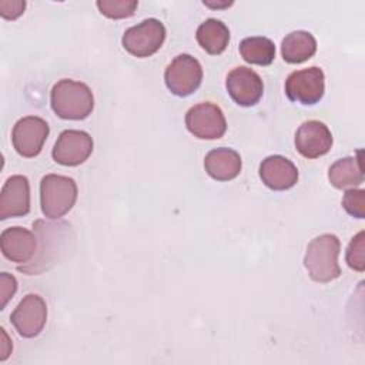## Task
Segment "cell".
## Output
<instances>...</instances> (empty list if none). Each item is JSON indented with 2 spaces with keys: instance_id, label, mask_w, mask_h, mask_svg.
Segmentation results:
<instances>
[{
  "instance_id": "6da1fadb",
  "label": "cell",
  "mask_w": 365,
  "mask_h": 365,
  "mask_svg": "<svg viewBox=\"0 0 365 365\" xmlns=\"http://www.w3.org/2000/svg\"><path fill=\"white\" fill-rule=\"evenodd\" d=\"M33 228L37 237L36 255L30 262L17 267L20 272L27 275H38L58 264L74 248L76 240L71 225L64 221L50 222L37 220Z\"/></svg>"
},
{
  "instance_id": "7a4b0ae2",
  "label": "cell",
  "mask_w": 365,
  "mask_h": 365,
  "mask_svg": "<svg viewBox=\"0 0 365 365\" xmlns=\"http://www.w3.org/2000/svg\"><path fill=\"white\" fill-rule=\"evenodd\" d=\"M50 104L60 118L84 120L94 108V96L87 84L71 78H63L53 86Z\"/></svg>"
},
{
  "instance_id": "3957f363",
  "label": "cell",
  "mask_w": 365,
  "mask_h": 365,
  "mask_svg": "<svg viewBox=\"0 0 365 365\" xmlns=\"http://www.w3.org/2000/svg\"><path fill=\"white\" fill-rule=\"evenodd\" d=\"M341 242L334 234H321L311 240L304 257L308 275L315 282H331L341 275L338 264Z\"/></svg>"
},
{
  "instance_id": "277c9868",
  "label": "cell",
  "mask_w": 365,
  "mask_h": 365,
  "mask_svg": "<svg viewBox=\"0 0 365 365\" xmlns=\"http://www.w3.org/2000/svg\"><path fill=\"white\" fill-rule=\"evenodd\" d=\"M77 184L71 177L47 174L40 181V205L50 220L64 217L77 201Z\"/></svg>"
},
{
  "instance_id": "5b68a950",
  "label": "cell",
  "mask_w": 365,
  "mask_h": 365,
  "mask_svg": "<svg viewBox=\"0 0 365 365\" xmlns=\"http://www.w3.org/2000/svg\"><path fill=\"white\" fill-rule=\"evenodd\" d=\"M165 27L157 19H145L127 29L121 37V44L134 57H150L157 53L165 40Z\"/></svg>"
},
{
  "instance_id": "8992f818",
  "label": "cell",
  "mask_w": 365,
  "mask_h": 365,
  "mask_svg": "<svg viewBox=\"0 0 365 365\" xmlns=\"http://www.w3.org/2000/svg\"><path fill=\"white\" fill-rule=\"evenodd\" d=\"M167 88L177 97L192 94L202 81V67L191 54H178L164 71Z\"/></svg>"
},
{
  "instance_id": "52a82bcc",
  "label": "cell",
  "mask_w": 365,
  "mask_h": 365,
  "mask_svg": "<svg viewBox=\"0 0 365 365\" xmlns=\"http://www.w3.org/2000/svg\"><path fill=\"white\" fill-rule=\"evenodd\" d=\"M185 127L197 138L218 140L227 131V121L222 110L217 104L204 101L192 106L187 111Z\"/></svg>"
},
{
  "instance_id": "ba28073f",
  "label": "cell",
  "mask_w": 365,
  "mask_h": 365,
  "mask_svg": "<svg viewBox=\"0 0 365 365\" xmlns=\"http://www.w3.org/2000/svg\"><path fill=\"white\" fill-rule=\"evenodd\" d=\"M324 93L325 76L317 66L292 71L285 80V94L294 103L312 106L324 97Z\"/></svg>"
},
{
  "instance_id": "9c48e42d",
  "label": "cell",
  "mask_w": 365,
  "mask_h": 365,
  "mask_svg": "<svg viewBox=\"0 0 365 365\" xmlns=\"http://www.w3.org/2000/svg\"><path fill=\"white\" fill-rule=\"evenodd\" d=\"M50 127L46 120L37 115H27L16 121L11 131V143L14 150L26 158L40 154L48 137Z\"/></svg>"
},
{
  "instance_id": "30bf717a",
  "label": "cell",
  "mask_w": 365,
  "mask_h": 365,
  "mask_svg": "<svg viewBox=\"0 0 365 365\" xmlns=\"http://www.w3.org/2000/svg\"><path fill=\"white\" fill-rule=\"evenodd\" d=\"M10 321L20 336H37L43 331L47 321L46 301L37 294L24 295L11 312Z\"/></svg>"
},
{
  "instance_id": "8fae6325",
  "label": "cell",
  "mask_w": 365,
  "mask_h": 365,
  "mask_svg": "<svg viewBox=\"0 0 365 365\" xmlns=\"http://www.w3.org/2000/svg\"><path fill=\"white\" fill-rule=\"evenodd\" d=\"M93 138L83 130H64L54 143L51 155L57 164L76 167L83 164L93 153Z\"/></svg>"
},
{
  "instance_id": "7c38bea8",
  "label": "cell",
  "mask_w": 365,
  "mask_h": 365,
  "mask_svg": "<svg viewBox=\"0 0 365 365\" xmlns=\"http://www.w3.org/2000/svg\"><path fill=\"white\" fill-rule=\"evenodd\" d=\"M230 97L241 107L255 106L264 94V83L252 68L240 66L232 68L225 80Z\"/></svg>"
},
{
  "instance_id": "4fadbf2b",
  "label": "cell",
  "mask_w": 365,
  "mask_h": 365,
  "mask_svg": "<svg viewBox=\"0 0 365 365\" xmlns=\"http://www.w3.org/2000/svg\"><path fill=\"white\" fill-rule=\"evenodd\" d=\"M334 138L328 125L318 120L302 123L295 133L297 151L305 158L325 155L332 147Z\"/></svg>"
},
{
  "instance_id": "5bb4252c",
  "label": "cell",
  "mask_w": 365,
  "mask_h": 365,
  "mask_svg": "<svg viewBox=\"0 0 365 365\" xmlns=\"http://www.w3.org/2000/svg\"><path fill=\"white\" fill-rule=\"evenodd\" d=\"M30 212V184L26 175H11L0 192V220L23 217Z\"/></svg>"
},
{
  "instance_id": "9a60e30c",
  "label": "cell",
  "mask_w": 365,
  "mask_h": 365,
  "mask_svg": "<svg viewBox=\"0 0 365 365\" xmlns=\"http://www.w3.org/2000/svg\"><path fill=\"white\" fill-rule=\"evenodd\" d=\"M0 244L3 255L20 265L30 262L37 251L36 234L23 227H9L3 230Z\"/></svg>"
},
{
  "instance_id": "2e32d148",
  "label": "cell",
  "mask_w": 365,
  "mask_h": 365,
  "mask_svg": "<svg viewBox=\"0 0 365 365\" xmlns=\"http://www.w3.org/2000/svg\"><path fill=\"white\" fill-rule=\"evenodd\" d=\"M259 178L274 191L292 188L298 181V168L282 155H269L259 164Z\"/></svg>"
},
{
  "instance_id": "e0dca14e",
  "label": "cell",
  "mask_w": 365,
  "mask_h": 365,
  "mask_svg": "<svg viewBox=\"0 0 365 365\" xmlns=\"http://www.w3.org/2000/svg\"><path fill=\"white\" fill-rule=\"evenodd\" d=\"M242 167L240 154L227 147L214 148L207 153L204 158V168L207 174L217 181L234 180Z\"/></svg>"
},
{
  "instance_id": "ac0fdd59",
  "label": "cell",
  "mask_w": 365,
  "mask_h": 365,
  "mask_svg": "<svg viewBox=\"0 0 365 365\" xmlns=\"http://www.w3.org/2000/svg\"><path fill=\"white\" fill-rule=\"evenodd\" d=\"M317 51L315 37L305 30H295L287 34L281 43L282 58L289 64H299L309 60Z\"/></svg>"
},
{
  "instance_id": "d6986e66",
  "label": "cell",
  "mask_w": 365,
  "mask_h": 365,
  "mask_svg": "<svg viewBox=\"0 0 365 365\" xmlns=\"http://www.w3.org/2000/svg\"><path fill=\"white\" fill-rule=\"evenodd\" d=\"M361 155L362 151H358L356 157L339 158L329 167L328 180L335 188H354L364 182Z\"/></svg>"
},
{
  "instance_id": "ffe728a7",
  "label": "cell",
  "mask_w": 365,
  "mask_h": 365,
  "mask_svg": "<svg viewBox=\"0 0 365 365\" xmlns=\"http://www.w3.org/2000/svg\"><path fill=\"white\" fill-rule=\"evenodd\" d=\"M195 37L204 51L217 56L221 54L230 43V29L221 20L207 19L198 26Z\"/></svg>"
},
{
  "instance_id": "44dd1931",
  "label": "cell",
  "mask_w": 365,
  "mask_h": 365,
  "mask_svg": "<svg viewBox=\"0 0 365 365\" xmlns=\"http://www.w3.org/2000/svg\"><path fill=\"white\" fill-rule=\"evenodd\" d=\"M240 54L250 64L269 66L275 58V44L262 36L245 37L240 43Z\"/></svg>"
},
{
  "instance_id": "7402d4cb",
  "label": "cell",
  "mask_w": 365,
  "mask_h": 365,
  "mask_svg": "<svg viewBox=\"0 0 365 365\" xmlns=\"http://www.w3.org/2000/svg\"><path fill=\"white\" fill-rule=\"evenodd\" d=\"M100 13L108 19H127L135 13L138 1L135 0H98L96 1Z\"/></svg>"
},
{
  "instance_id": "603a6c76",
  "label": "cell",
  "mask_w": 365,
  "mask_h": 365,
  "mask_svg": "<svg viewBox=\"0 0 365 365\" xmlns=\"http://www.w3.org/2000/svg\"><path fill=\"white\" fill-rule=\"evenodd\" d=\"M346 264L349 268L362 272L365 269L364 257V231H359L349 242L346 248Z\"/></svg>"
},
{
  "instance_id": "cb8c5ba5",
  "label": "cell",
  "mask_w": 365,
  "mask_h": 365,
  "mask_svg": "<svg viewBox=\"0 0 365 365\" xmlns=\"http://www.w3.org/2000/svg\"><path fill=\"white\" fill-rule=\"evenodd\" d=\"M342 207L349 215L355 218H364L365 217V191L355 190V188L346 190L342 198Z\"/></svg>"
},
{
  "instance_id": "d4e9b609",
  "label": "cell",
  "mask_w": 365,
  "mask_h": 365,
  "mask_svg": "<svg viewBox=\"0 0 365 365\" xmlns=\"http://www.w3.org/2000/svg\"><path fill=\"white\" fill-rule=\"evenodd\" d=\"M24 0H1L0 1V16L6 20H16L24 13Z\"/></svg>"
},
{
  "instance_id": "484cf974",
  "label": "cell",
  "mask_w": 365,
  "mask_h": 365,
  "mask_svg": "<svg viewBox=\"0 0 365 365\" xmlns=\"http://www.w3.org/2000/svg\"><path fill=\"white\" fill-rule=\"evenodd\" d=\"M0 292H1V305L0 309H4L6 304L9 302V299L14 295V292L17 291V281L13 275L7 274V272H1L0 275Z\"/></svg>"
},
{
  "instance_id": "4316f807",
  "label": "cell",
  "mask_w": 365,
  "mask_h": 365,
  "mask_svg": "<svg viewBox=\"0 0 365 365\" xmlns=\"http://www.w3.org/2000/svg\"><path fill=\"white\" fill-rule=\"evenodd\" d=\"M205 6L211 7V9H222V7H230L232 4V1H222V3H212V1H202Z\"/></svg>"
}]
</instances>
